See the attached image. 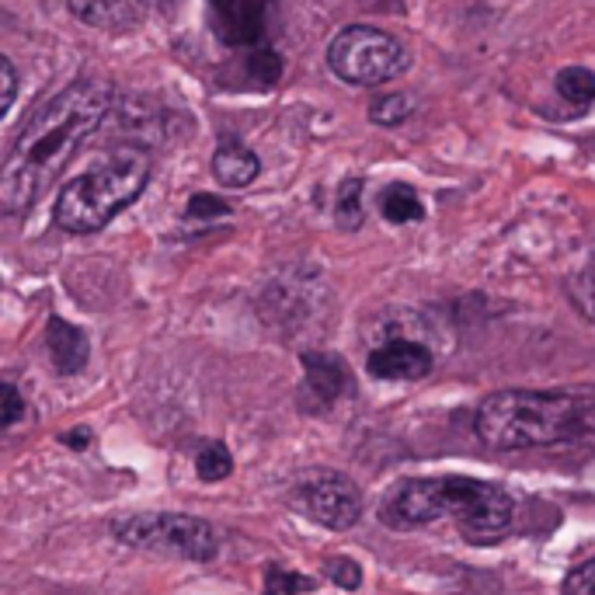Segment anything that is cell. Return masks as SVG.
Segmentation results:
<instances>
[{"label":"cell","instance_id":"cell-11","mask_svg":"<svg viewBox=\"0 0 595 595\" xmlns=\"http://www.w3.org/2000/svg\"><path fill=\"white\" fill-rule=\"evenodd\" d=\"M46 342H49V356H52V365H57V373L63 376H74L80 373L87 359H91V345H87V335L80 327H74L63 318H49L46 324Z\"/></svg>","mask_w":595,"mask_h":595},{"label":"cell","instance_id":"cell-8","mask_svg":"<svg viewBox=\"0 0 595 595\" xmlns=\"http://www.w3.org/2000/svg\"><path fill=\"white\" fill-rule=\"evenodd\" d=\"M278 0H209L213 35L231 49L265 46Z\"/></svg>","mask_w":595,"mask_h":595},{"label":"cell","instance_id":"cell-28","mask_svg":"<svg viewBox=\"0 0 595 595\" xmlns=\"http://www.w3.org/2000/svg\"><path fill=\"white\" fill-rule=\"evenodd\" d=\"M136 4H144V8H153V11H168V8H174L178 0H136Z\"/></svg>","mask_w":595,"mask_h":595},{"label":"cell","instance_id":"cell-5","mask_svg":"<svg viewBox=\"0 0 595 595\" xmlns=\"http://www.w3.org/2000/svg\"><path fill=\"white\" fill-rule=\"evenodd\" d=\"M327 66L352 87H376L408 70V49L391 32L373 25H348L327 46Z\"/></svg>","mask_w":595,"mask_h":595},{"label":"cell","instance_id":"cell-10","mask_svg":"<svg viewBox=\"0 0 595 595\" xmlns=\"http://www.w3.org/2000/svg\"><path fill=\"white\" fill-rule=\"evenodd\" d=\"M303 373H307V397L313 408H327L348 391V365L338 356L327 352H303Z\"/></svg>","mask_w":595,"mask_h":595},{"label":"cell","instance_id":"cell-27","mask_svg":"<svg viewBox=\"0 0 595 595\" xmlns=\"http://www.w3.org/2000/svg\"><path fill=\"white\" fill-rule=\"evenodd\" d=\"M63 443L84 449L87 443H91V432H87V429H74V432H66V435H63Z\"/></svg>","mask_w":595,"mask_h":595},{"label":"cell","instance_id":"cell-20","mask_svg":"<svg viewBox=\"0 0 595 595\" xmlns=\"http://www.w3.org/2000/svg\"><path fill=\"white\" fill-rule=\"evenodd\" d=\"M248 77L261 80V87H272L278 77H283V57L272 52L269 46L248 49Z\"/></svg>","mask_w":595,"mask_h":595},{"label":"cell","instance_id":"cell-17","mask_svg":"<svg viewBox=\"0 0 595 595\" xmlns=\"http://www.w3.org/2000/svg\"><path fill=\"white\" fill-rule=\"evenodd\" d=\"M196 474L202 481H223V478H231L234 474V457H231V449H226L223 443H206L202 453L196 457Z\"/></svg>","mask_w":595,"mask_h":595},{"label":"cell","instance_id":"cell-1","mask_svg":"<svg viewBox=\"0 0 595 595\" xmlns=\"http://www.w3.org/2000/svg\"><path fill=\"white\" fill-rule=\"evenodd\" d=\"M112 104L115 87L109 80L80 77L25 122L0 174L4 213H28L42 199V191L57 182V174L70 164L84 139L95 136V129L109 119Z\"/></svg>","mask_w":595,"mask_h":595},{"label":"cell","instance_id":"cell-22","mask_svg":"<svg viewBox=\"0 0 595 595\" xmlns=\"http://www.w3.org/2000/svg\"><path fill=\"white\" fill-rule=\"evenodd\" d=\"M226 213H231V202L220 199V196H209V191H196L185 206L188 220H220Z\"/></svg>","mask_w":595,"mask_h":595},{"label":"cell","instance_id":"cell-7","mask_svg":"<svg viewBox=\"0 0 595 595\" xmlns=\"http://www.w3.org/2000/svg\"><path fill=\"white\" fill-rule=\"evenodd\" d=\"M293 505L307 519H313L324 530H352L362 516V495L359 484L345 474H331V470H318L307 474L293 487Z\"/></svg>","mask_w":595,"mask_h":595},{"label":"cell","instance_id":"cell-19","mask_svg":"<svg viewBox=\"0 0 595 595\" xmlns=\"http://www.w3.org/2000/svg\"><path fill=\"white\" fill-rule=\"evenodd\" d=\"M310 588H313V579H307V574H296L283 565H269L265 592L261 595H300V592H310Z\"/></svg>","mask_w":595,"mask_h":595},{"label":"cell","instance_id":"cell-9","mask_svg":"<svg viewBox=\"0 0 595 595\" xmlns=\"http://www.w3.org/2000/svg\"><path fill=\"white\" fill-rule=\"evenodd\" d=\"M432 352L425 345L408 342V338H394L387 345H380L370 352V373L376 380H422L432 373Z\"/></svg>","mask_w":595,"mask_h":595},{"label":"cell","instance_id":"cell-14","mask_svg":"<svg viewBox=\"0 0 595 595\" xmlns=\"http://www.w3.org/2000/svg\"><path fill=\"white\" fill-rule=\"evenodd\" d=\"M557 95H561L568 104H579V109H588L595 104V74L585 66H565L557 74Z\"/></svg>","mask_w":595,"mask_h":595},{"label":"cell","instance_id":"cell-26","mask_svg":"<svg viewBox=\"0 0 595 595\" xmlns=\"http://www.w3.org/2000/svg\"><path fill=\"white\" fill-rule=\"evenodd\" d=\"M0 84H4V98H0V115L11 112L14 95H17V74H14V63L8 57H0Z\"/></svg>","mask_w":595,"mask_h":595},{"label":"cell","instance_id":"cell-18","mask_svg":"<svg viewBox=\"0 0 595 595\" xmlns=\"http://www.w3.org/2000/svg\"><path fill=\"white\" fill-rule=\"evenodd\" d=\"M414 112V101L408 95H383L370 104V119L376 122V126H400V122H408Z\"/></svg>","mask_w":595,"mask_h":595},{"label":"cell","instance_id":"cell-16","mask_svg":"<svg viewBox=\"0 0 595 595\" xmlns=\"http://www.w3.org/2000/svg\"><path fill=\"white\" fill-rule=\"evenodd\" d=\"M335 220H338L342 231H359L362 226L365 209H362V182L359 178L342 182L338 196H335Z\"/></svg>","mask_w":595,"mask_h":595},{"label":"cell","instance_id":"cell-6","mask_svg":"<svg viewBox=\"0 0 595 595\" xmlns=\"http://www.w3.org/2000/svg\"><path fill=\"white\" fill-rule=\"evenodd\" d=\"M115 540L126 547L185 557V561H213L220 554V540L206 519L185 512H139L112 522Z\"/></svg>","mask_w":595,"mask_h":595},{"label":"cell","instance_id":"cell-3","mask_svg":"<svg viewBox=\"0 0 595 595\" xmlns=\"http://www.w3.org/2000/svg\"><path fill=\"white\" fill-rule=\"evenodd\" d=\"M474 432L492 449L592 446L595 387L582 391H501L481 400Z\"/></svg>","mask_w":595,"mask_h":595},{"label":"cell","instance_id":"cell-13","mask_svg":"<svg viewBox=\"0 0 595 595\" xmlns=\"http://www.w3.org/2000/svg\"><path fill=\"white\" fill-rule=\"evenodd\" d=\"M213 174H216V182L223 188H248L261 174V161H258L255 150H248L244 144H237V139H231V144H223L213 153Z\"/></svg>","mask_w":595,"mask_h":595},{"label":"cell","instance_id":"cell-12","mask_svg":"<svg viewBox=\"0 0 595 595\" xmlns=\"http://www.w3.org/2000/svg\"><path fill=\"white\" fill-rule=\"evenodd\" d=\"M66 8L77 22L101 28V32H133L136 28V8L129 0H66Z\"/></svg>","mask_w":595,"mask_h":595},{"label":"cell","instance_id":"cell-21","mask_svg":"<svg viewBox=\"0 0 595 595\" xmlns=\"http://www.w3.org/2000/svg\"><path fill=\"white\" fill-rule=\"evenodd\" d=\"M571 296H574V303H579V310L595 324V261H588V265L574 275Z\"/></svg>","mask_w":595,"mask_h":595},{"label":"cell","instance_id":"cell-23","mask_svg":"<svg viewBox=\"0 0 595 595\" xmlns=\"http://www.w3.org/2000/svg\"><path fill=\"white\" fill-rule=\"evenodd\" d=\"M324 568H327V579L335 585H342V588H359L362 585V568L352 561V557H331Z\"/></svg>","mask_w":595,"mask_h":595},{"label":"cell","instance_id":"cell-15","mask_svg":"<svg viewBox=\"0 0 595 595\" xmlns=\"http://www.w3.org/2000/svg\"><path fill=\"white\" fill-rule=\"evenodd\" d=\"M380 209H383V216H387L391 223H418V220L425 216L422 199H418L408 185H391L387 191H383Z\"/></svg>","mask_w":595,"mask_h":595},{"label":"cell","instance_id":"cell-4","mask_svg":"<svg viewBox=\"0 0 595 595\" xmlns=\"http://www.w3.org/2000/svg\"><path fill=\"white\" fill-rule=\"evenodd\" d=\"M147 182L150 157L144 150H119L109 161H101L98 168L63 185L52 216L66 234H95L144 196Z\"/></svg>","mask_w":595,"mask_h":595},{"label":"cell","instance_id":"cell-25","mask_svg":"<svg viewBox=\"0 0 595 595\" xmlns=\"http://www.w3.org/2000/svg\"><path fill=\"white\" fill-rule=\"evenodd\" d=\"M0 394H4V414H0V429H11L17 418H22V411H25L22 394H17L14 383H4V387H0Z\"/></svg>","mask_w":595,"mask_h":595},{"label":"cell","instance_id":"cell-2","mask_svg":"<svg viewBox=\"0 0 595 595\" xmlns=\"http://www.w3.org/2000/svg\"><path fill=\"white\" fill-rule=\"evenodd\" d=\"M453 519L470 544H495L516 522V501L498 484L470 478H411L394 484L380 505V522L391 530H422Z\"/></svg>","mask_w":595,"mask_h":595},{"label":"cell","instance_id":"cell-24","mask_svg":"<svg viewBox=\"0 0 595 595\" xmlns=\"http://www.w3.org/2000/svg\"><path fill=\"white\" fill-rule=\"evenodd\" d=\"M565 595H595V557H592V561H585V565L568 571Z\"/></svg>","mask_w":595,"mask_h":595}]
</instances>
